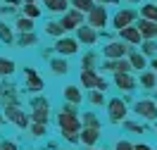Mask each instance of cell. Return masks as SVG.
Masks as SVG:
<instances>
[{"label":"cell","mask_w":157,"mask_h":150,"mask_svg":"<svg viewBox=\"0 0 157 150\" xmlns=\"http://www.w3.org/2000/svg\"><path fill=\"white\" fill-rule=\"evenodd\" d=\"M138 17H140V19H147V21H157V2H143Z\"/></svg>","instance_id":"cb8c5ba5"},{"label":"cell","mask_w":157,"mask_h":150,"mask_svg":"<svg viewBox=\"0 0 157 150\" xmlns=\"http://www.w3.org/2000/svg\"><path fill=\"white\" fill-rule=\"evenodd\" d=\"M7 14H10V17H17V14H19V7H12V5H5V2H2V5H0V17H7Z\"/></svg>","instance_id":"74e56055"},{"label":"cell","mask_w":157,"mask_h":150,"mask_svg":"<svg viewBox=\"0 0 157 150\" xmlns=\"http://www.w3.org/2000/svg\"><path fill=\"white\" fill-rule=\"evenodd\" d=\"M69 7H74V10L88 14V12L95 7V0H69Z\"/></svg>","instance_id":"836d02e7"},{"label":"cell","mask_w":157,"mask_h":150,"mask_svg":"<svg viewBox=\"0 0 157 150\" xmlns=\"http://www.w3.org/2000/svg\"><path fill=\"white\" fill-rule=\"evenodd\" d=\"M105 110H107V121L109 124H121L124 119H128V107L121 98H109L105 102Z\"/></svg>","instance_id":"3957f363"},{"label":"cell","mask_w":157,"mask_h":150,"mask_svg":"<svg viewBox=\"0 0 157 150\" xmlns=\"http://www.w3.org/2000/svg\"><path fill=\"white\" fill-rule=\"evenodd\" d=\"M98 36H100V38H105V40H114V38H117V33H112V31H98Z\"/></svg>","instance_id":"60d3db41"},{"label":"cell","mask_w":157,"mask_h":150,"mask_svg":"<svg viewBox=\"0 0 157 150\" xmlns=\"http://www.w3.org/2000/svg\"><path fill=\"white\" fill-rule=\"evenodd\" d=\"M45 33H48L50 38H59V36H64V31H62V26H59L57 19H48V21H45Z\"/></svg>","instance_id":"e575fe53"},{"label":"cell","mask_w":157,"mask_h":150,"mask_svg":"<svg viewBox=\"0 0 157 150\" xmlns=\"http://www.w3.org/2000/svg\"><path fill=\"white\" fill-rule=\"evenodd\" d=\"M52 50L57 52L59 57H71V55L78 52V40L76 38H67V36H59V38H55Z\"/></svg>","instance_id":"8fae6325"},{"label":"cell","mask_w":157,"mask_h":150,"mask_svg":"<svg viewBox=\"0 0 157 150\" xmlns=\"http://www.w3.org/2000/svg\"><path fill=\"white\" fill-rule=\"evenodd\" d=\"M0 150H19L14 140H7V138H0Z\"/></svg>","instance_id":"ab89813d"},{"label":"cell","mask_w":157,"mask_h":150,"mask_svg":"<svg viewBox=\"0 0 157 150\" xmlns=\"http://www.w3.org/2000/svg\"><path fill=\"white\" fill-rule=\"evenodd\" d=\"M43 2H45V0H43Z\"/></svg>","instance_id":"11a10c76"},{"label":"cell","mask_w":157,"mask_h":150,"mask_svg":"<svg viewBox=\"0 0 157 150\" xmlns=\"http://www.w3.org/2000/svg\"><path fill=\"white\" fill-rule=\"evenodd\" d=\"M2 114H5V121L14 124L17 129H26L31 124V117L21 110V105H7V107H2Z\"/></svg>","instance_id":"ba28073f"},{"label":"cell","mask_w":157,"mask_h":150,"mask_svg":"<svg viewBox=\"0 0 157 150\" xmlns=\"http://www.w3.org/2000/svg\"><path fill=\"white\" fill-rule=\"evenodd\" d=\"M24 76H26V93H40L45 88V81L38 76L33 67H24Z\"/></svg>","instance_id":"4fadbf2b"},{"label":"cell","mask_w":157,"mask_h":150,"mask_svg":"<svg viewBox=\"0 0 157 150\" xmlns=\"http://www.w3.org/2000/svg\"><path fill=\"white\" fill-rule=\"evenodd\" d=\"M19 10H21V14H24V17H29V19H33V21L40 17V7H38V2H24Z\"/></svg>","instance_id":"1f68e13d"},{"label":"cell","mask_w":157,"mask_h":150,"mask_svg":"<svg viewBox=\"0 0 157 150\" xmlns=\"http://www.w3.org/2000/svg\"><path fill=\"white\" fill-rule=\"evenodd\" d=\"M26 129H29V136H31V138H43V136L48 133V124H38V121H31Z\"/></svg>","instance_id":"d590c367"},{"label":"cell","mask_w":157,"mask_h":150,"mask_svg":"<svg viewBox=\"0 0 157 150\" xmlns=\"http://www.w3.org/2000/svg\"><path fill=\"white\" fill-rule=\"evenodd\" d=\"M57 21H59V26H62V31L67 33V31H76L78 24L86 21V14L78 12V10H74V7H69V10L62 14V19H57Z\"/></svg>","instance_id":"30bf717a"},{"label":"cell","mask_w":157,"mask_h":150,"mask_svg":"<svg viewBox=\"0 0 157 150\" xmlns=\"http://www.w3.org/2000/svg\"><path fill=\"white\" fill-rule=\"evenodd\" d=\"M0 40L7 43V45L14 43V31H12V26L7 24V21H2V19H0Z\"/></svg>","instance_id":"d6a6232c"},{"label":"cell","mask_w":157,"mask_h":150,"mask_svg":"<svg viewBox=\"0 0 157 150\" xmlns=\"http://www.w3.org/2000/svg\"><path fill=\"white\" fill-rule=\"evenodd\" d=\"M133 112L143 121H157V102L152 98H140L133 102Z\"/></svg>","instance_id":"52a82bcc"},{"label":"cell","mask_w":157,"mask_h":150,"mask_svg":"<svg viewBox=\"0 0 157 150\" xmlns=\"http://www.w3.org/2000/svg\"><path fill=\"white\" fill-rule=\"evenodd\" d=\"M136 19H138L136 10H131V7H117L114 14L109 17V24H112L114 31H121V29H126V26H131V24H136Z\"/></svg>","instance_id":"277c9868"},{"label":"cell","mask_w":157,"mask_h":150,"mask_svg":"<svg viewBox=\"0 0 157 150\" xmlns=\"http://www.w3.org/2000/svg\"><path fill=\"white\" fill-rule=\"evenodd\" d=\"M95 2H102V0H95Z\"/></svg>","instance_id":"db71d44e"},{"label":"cell","mask_w":157,"mask_h":150,"mask_svg":"<svg viewBox=\"0 0 157 150\" xmlns=\"http://www.w3.org/2000/svg\"><path fill=\"white\" fill-rule=\"evenodd\" d=\"M50 71L55 76H67L69 74V60L67 57H50Z\"/></svg>","instance_id":"44dd1931"},{"label":"cell","mask_w":157,"mask_h":150,"mask_svg":"<svg viewBox=\"0 0 157 150\" xmlns=\"http://www.w3.org/2000/svg\"><path fill=\"white\" fill-rule=\"evenodd\" d=\"M14 71H17L14 60H10V57H0V79H10Z\"/></svg>","instance_id":"83f0119b"},{"label":"cell","mask_w":157,"mask_h":150,"mask_svg":"<svg viewBox=\"0 0 157 150\" xmlns=\"http://www.w3.org/2000/svg\"><path fill=\"white\" fill-rule=\"evenodd\" d=\"M100 67V55L98 52H86L83 57H81V69H98Z\"/></svg>","instance_id":"4316f807"},{"label":"cell","mask_w":157,"mask_h":150,"mask_svg":"<svg viewBox=\"0 0 157 150\" xmlns=\"http://www.w3.org/2000/svg\"><path fill=\"white\" fill-rule=\"evenodd\" d=\"M86 100H88L93 107H102V105L107 102L105 93H102V90H98V88H90V90H88V95H86Z\"/></svg>","instance_id":"4dcf8cb0"},{"label":"cell","mask_w":157,"mask_h":150,"mask_svg":"<svg viewBox=\"0 0 157 150\" xmlns=\"http://www.w3.org/2000/svg\"><path fill=\"white\" fill-rule=\"evenodd\" d=\"M121 100H124V102H126V105H128V102H136V100L131 98V95H128V93H126V95H124V98H121Z\"/></svg>","instance_id":"bcb514c9"},{"label":"cell","mask_w":157,"mask_h":150,"mask_svg":"<svg viewBox=\"0 0 157 150\" xmlns=\"http://www.w3.org/2000/svg\"><path fill=\"white\" fill-rule=\"evenodd\" d=\"M138 83H140L145 90H155V88H157V71L143 69V71H140V79H138Z\"/></svg>","instance_id":"603a6c76"},{"label":"cell","mask_w":157,"mask_h":150,"mask_svg":"<svg viewBox=\"0 0 157 150\" xmlns=\"http://www.w3.org/2000/svg\"><path fill=\"white\" fill-rule=\"evenodd\" d=\"M74 38L78 40V45H81V43H83V45H95L100 40V36H98V31L93 29V26H88V24L83 21V24L76 26V36H74Z\"/></svg>","instance_id":"7c38bea8"},{"label":"cell","mask_w":157,"mask_h":150,"mask_svg":"<svg viewBox=\"0 0 157 150\" xmlns=\"http://www.w3.org/2000/svg\"><path fill=\"white\" fill-rule=\"evenodd\" d=\"M147 67L152 71H157V57H150V60H147Z\"/></svg>","instance_id":"ee69618b"},{"label":"cell","mask_w":157,"mask_h":150,"mask_svg":"<svg viewBox=\"0 0 157 150\" xmlns=\"http://www.w3.org/2000/svg\"><path fill=\"white\" fill-rule=\"evenodd\" d=\"M86 150H107V148H98V145H93V148H86Z\"/></svg>","instance_id":"c3c4849f"},{"label":"cell","mask_w":157,"mask_h":150,"mask_svg":"<svg viewBox=\"0 0 157 150\" xmlns=\"http://www.w3.org/2000/svg\"><path fill=\"white\" fill-rule=\"evenodd\" d=\"M19 88L14 86V81L12 79H2L0 81V105L2 107H7V105H19Z\"/></svg>","instance_id":"9c48e42d"},{"label":"cell","mask_w":157,"mask_h":150,"mask_svg":"<svg viewBox=\"0 0 157 150\" xmlns=\"http://www.w3.org/2000/svg\"><path fill=\"white\" fill-rule=\"evenodd\" d=\"M24 2H38V0H21V5H24Z\"/></svg>","instance_id":"f907efd6"},{"label":"cell","mask_w":157,"mask_h":150,"mask_svg":"<svg viewBox=\"0 0 157 150\" xmlns=\"http://www.w3.org/2000/svg\"><path fill=\"white\" fill-rule=\"evenodd\" d=\"M152 95H155V102H157V88H155V93H152Z\"/></svg>","instance_id":"816d5d0a"},{"label":"cell","mask_w":157,"mask_h":150,"mask_svg":"<svg viewBox=\"0 0 157 150\" xmlns=\"http://www.w3.org/2000/svg\"><path fill=\"white\" fill-rule=\"evenodd\" d=\"M112 150H133V143L126 138H119V140H114V148Z\"/></svg>","instance_id":"f35d334b"},{"label":"cell","mask_w":157,"mask_h":150,"mask_svg":"<svg viewBox=\"0 0 157 150\" xmlns=\"http://www.w3.org/2000/svg\"><path fill=\"white\" fill-rule=\"evenodd\" d=\"M0 124H5V114L2 112H0Z\"/></svg>","instance_id":"681fc988"},{"label":"cell","mask_w":157,"mask_h":150,"mask_svg":"<svg viewBox=\"0 0 157 150\" xmlns=\"http://www.w3.org/2000/svg\"><path fill=\"white\" fill-rule=\"evenodd\" d=\"M117 38L124 40V43H128V45H140V40H143V36H140V31L136 29V24H131V26H126V29L117 31Z\"/></svg>","instance_id":"2e32d148"},{"label":"cell","mask_w":157,"mask_h":150,"mask_svg":"<svg viewBox=\"0 0 157 150\" xmlns=\"http://www.w3.org/2000/svg\"><path fill=\"white\" fill-rule=\"evenodd\" d=\"M81 126H90V129H102V121H100V117L95 114V112H83L81 117Z\"/></svg>","instance_id":"484cf974"},{"label":"cell","mask_w":157,"mask_h":150,"mask_svg":"<svg viewBox=\"0 0 157 150\" xmlns=\"http://www.w3.org/2000/svg\"><path fill=\"white\" fill-rule=\"evenodd\" d=\"M121 126H124L126 131H131V133H145L147 131V126L143 124V121H131V119H124Z\"/></svg>","instance_id":"8d00e7d4"},{"label":"cell","mask_w":157,"mask_h":150,"mask_svg":"<svg viewBox=\"0 0 157 150\" xmlns=\"http://www.w3.org/2000/svg\"><path fill=\"white\" fill-rule=\"evenodd\" d=\"M138 48H140V52L145 55L147 60H150V57H157V38L140 40V45H138Z\"/></svg>","instance_id":"f1b7e54d"},{"label":"cell","mask_w":157,"mask_h":150,"mask_svg":"<svg viewBox=\"0 0 157 150\" xmlns=\"http://www.w3.org/2000/svg\"><path fill=\"white\" fill-rule=\"evenodd\" d=\"M31 105V112L29 117L31 121H38V124H50V100L45 95H33L29 100Z\"/></svg>","instance_id":"7a4b0ae2"},{"label":"cell","mask_w":157,"mask_h":150,"mask_svg":"<svg viewBox=\"0 0 157 150\" xmlns=\"http://www.w3.org/2000/svg\"><path fill=\"white\" fill-rule=\"evenodd\" d=\"M33 26H36V21L29 19V17H24V14H17V17H14V29L19 31V33H24V31H33Z\"/></svg>","instance_id":"f546056e"},{"label":"cell","mask_w":157,"mask_h":150,"mask_svg":"<svg viewBox=\"0 0 157 150\" xmlns=\"http://www.w3.org/2000/svg\"><path fill=\"white\" fill-rule=\"evenodd\" d=\"M0 2H5V5H12V7H21V0H0Z\"/></svg>","instance_id":"7bdbcfd3"},{"label":"cell","mask_w":157,"mask_h":150,"mask_svg":"<svg viewBox=\"0 0 157 150\" xmlns=\"http://www.w3.org/2000/svg\"><path fill=\"white\" fill-rule=\"evenodd\" d=\"M86 24L88 26H93L95 31H105V26L109 24V12L105 5H100V2H95V7L86 14Z\"/></svg>","instance_id":"8992f818"},{"label":"cell","mask_w":157,"mask_h":150,"mask_svg":"<svg viewBox=\"0 0 157 150\" xmlns=\"http://www.w3.org/2000/svg\"><path fill=\"white\" fill-rule=\"evenodd\" d=\"M131 50H133V45L114 38V40H107V43L102 45V55H100V57H105V60H121V57H126Z\"/></svg>","instance_id":"5b68a950"},{"label":"cell","mask_w":157,"mask_h":150,"mask_svg":"<svg viewBox=\"0 0 157 150\" xmlns=\"http://www.w3.org/2000/svg\"><path fill=\"white\" fill-rule=\"evenodd\" d=\"M155 131H157V121H155Z\"/></svg>","instance_id":"f5cc1de1"},{"label":"cell","mask_w":157,"mask_h":150,"mask_svg":"<svg viewBox=\"0 0 157 150\" xmlns=\"http://www.w3.org/2000/svg\"><path fill=\"white\" fill-rule=\"evenodd\" d=\"M124 2H128V5H136V2H140V0H124Z\"/></svg>","instance_id":"7dc6e473"},{"label":"cell","mask_w":157,"mask_h":150,"mask_svg":"<svg viewBox=\"0 0 157 150\" xmlns=\"http://www.w3.org/2000/svg\"><path fill=\"white\" fill-rule=\"evenodd\" d=\"M112 83H114L121 93H131V90H136L138 79L133 74H112Z\"/></svg>","instance_id":"5bb4252c"},{"label":"cell","mask_w":157,"mask_h":150,"mask_svg":"<svg viewBox=\"0 0 157 150\" xmlns=\"http://www.w3.org/2000/svg\"><path fill=\"white\" fill-rule=\"evenodd\" d=\"M126 60H128V64H131V69H133V71L147 69V57L140 52V50H131V52L126 55Z\"/></svg>","instance_id":"d6986e66"},{"label":"cell","mask_w":157,"mask_h":150,"mask_svg":"<svg viewBox=\"0 0 157 150\" xmlns=\"http://www.w3.org/2000/svg\"><path fill=\"white\" fill-rule=\"evenodd\" d=\"M100 5H105V7H107V5H119V0H102Z\"/></svg>","instance_id":"f6af8a7d"},{"label":"cell","mask_w":157,"mask_h":150,"mask_svg":"<svg viewBox=\"0 0 157 150\" xmlns=\"http://www.w3.org/2000/svg\"><path fill=\"white\" fill-rule=\"evenodd\" d=\"M14 43L19 48H33V45H38V36H36V31H24L19 36H14Z\"/></svg>","instance_id":"7402d4cb"},{"label":"cell","mask_w":157,"mask_h":150,"mask_svg":"<svg viewBox=\"0 0 157 150\" xmlns=\"http://www.w3.org/2000/svg\"><path fill=\"white\" fill-rule=\"evenodd\" d=\"M100 136H102V129L81 126V131H78V143H83V148H93V145H98Z\"/></svg>","instance_id":"9a60e30c"},{"label":"cell","mask_w":157,"mask_h":150,"mask_svg":"<svg viewBox=\"0 0 157 150\" xmlns=\"http://www.w3.org/2000/svg\"><path fill=\"white\" fill-rule=\"evenodd\" d=\"M57 129L59 136L71 143V145H78V131H81V119H78V110L76 105L71 102H64L62 110L57 112Z\"/></svg>","instance_id":"6da1fadb"},{"label":"cell","mask_w":157,"mask_h":150,"mask_svg":"<svg viewBox=\"0 0 157 150\" xmlns=\"http://www.w3.org/2000/svg\"><path fill=\"white\" fill-rule=\"evenodd\" d=\"M98 81H100L98 69H81V74H78V83H81L86 90L95 88V86H98Z\"/></svg>","instance_id":"e0dca14e"},{"label":"cell","mask_w":157,"mask_h":150,"mask_svg":"<svg viewBox=\"0 0 157 150\" xmlns=\"http://www.w3.org/2000/svg\"><path fill=\"white\" fill-rule=\"evenodd\" d=\"M133 150H155L150 143H133Z\"/></svg>","instance_id":"b9f144b4"},{"label":"cell","mask_w":157,"mask_h":150,"mask_svg":"<svg viewBox=\"0 0 157 150\" xmlns=\"http://www.w3.org/2000/svg\"><path fill=\"white\" fill-rule=\"evenodd\" d=\"M62 98H64V102L78 105V102L83 100V93H81V88H78L76 83H69V86H64V90H62Z\"/></svg>","instance_id":"ffe728a7"},{"label":"cell","mask_w":157,"mask_h":150,"mask_svg":"<svg viewBox=\"0 0 157 150\" xmlns=\"http://www.w3.org/2000/svg\"><path fill=\"white\" fill-rule=\"evenodd\" d=\"M43 5L48 12H55V14H64L69 10V0H45Z\"/></svg>","instance_id":"d4e9b609"},{"label":"cell","mask_w":157,"mask_h":150,"mask_svg":"<svg viewBox=\"0 0 157 150\" xmlns=\"http://www.w3.org/2000/svg\"><path fill=\"white\" fill-rule=\"evenodd\" d=\"M136 29L140 31L143 40L157 38V21H147V19H140V17H138V19H136Z\"/></svg>","instance_id":"ac0fdd59"}]
</instances>
